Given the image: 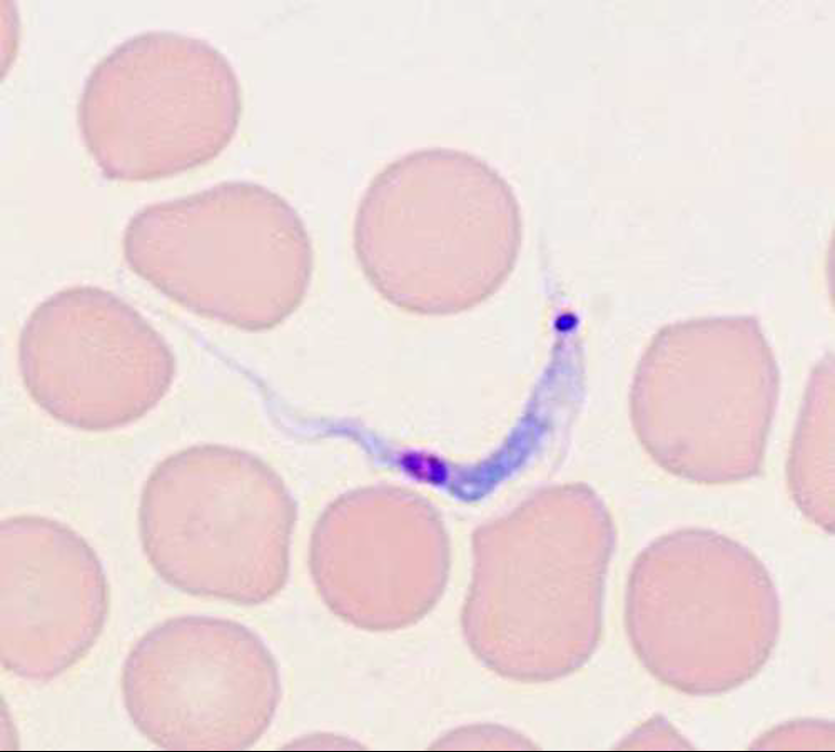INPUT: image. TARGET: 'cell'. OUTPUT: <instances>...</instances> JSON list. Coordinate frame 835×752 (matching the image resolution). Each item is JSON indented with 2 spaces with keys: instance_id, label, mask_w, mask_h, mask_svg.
Listing matches in <instances>:
<instances>
[{
  "instance_id": "obj_1",
  "label": "cell",
  "mask_w": 835,
  "mask_h": 752,
  "mask_svg": "<svg viewBox=\"0 0 835 752\" xmlns=\"http://www.w3.org/2000/svg\"><path fill=\"white\" fill-rule=\"evenodd\" d=\"M356 258L373 287L418 315L468 311L511 276L522 244L511 185L470 152L430 147L386 165L356 209Z\"/></svg>"
},
{
  "instance_id": "obj_2",
  "label": "cell",
  "mask_w": 835,
  "mask_h": 752,
  "mask_svg": "<svg viewBox=\"0 0 835 752\" xmlns=\"http://www.w3.org/2000/svg\"><path fill=\"white\" fill-rule=\"evenodd\" d=\"M122 250L129 268L175 303L246 330L289 316L313 268L296 210L247 181L144 207L125 228Z\"/></svg>"
},
{
  "instance_id": "obj_3",
  "label": "cell",
  "mask_w": 835,
  "mask_h": 752,
  "mask_svg": "<svg viewBox=\"0 0 835 752\" xmlns=\"http://www.w3.org/2000/svg\"><path fill=\"white\" fill-rule=\"evenodd\" d=\"M242 113L237 76L205 40L147 31L91 70L78 103L84 144L105 177L147 181L216 158Z\"/></svg>"
},
{
  "instance_id": "obj_4",
  "label": "cell",
  "mask_w": 835,
  "mask_h": 752,
  "mask_svg": "<svg viewBox=\"0 0 835 752\" xmlns=\"http://www.w3.org/2000/svg\"><path fill=\"white\" fill-rule=\"evenodd\" d=\"M263 476L256 459L219 445L190 446L156 465L141 491L138 527L166 584L246 606L278 591Z\"/></svg>"
},
{
  "instance_id": "obj_5",
  "label": "cell",
  "mask_w": 835,
  "mask_h": 752,
  "mask_svg": "<svg viewBox=\"0 0 835 752\" xmlns=\"http://www.w3.org/2000/svg\"><path fill=\"white\" fill-rule=\"evenodd\" d=\"M275 661L256 633L223 617H169L124 660L132 725L168 751H237L268 728L279 699Z\"/></svg>"
},
{
  "instance_id": "obj_6",
  "label": "cell",
  "mask_w": 835,
  "mask_h": 752,
  "mask_svg": "<svg viewBox=\"0 0 835 752\" xmlns=\"http://www.w3.org/2000/svg\"><path fill=\"white\" fill-rule=\"evenodd\" d=\"M18 363L40 408L88 432L146 415L176 372L171 349L147 319L95 286L66 288L39 304L22 327Z\"/></svg>"
},
{
  "instance_id": "obj_7",
  "label": "cell",
  "mask_w": 835,
  "mask_h": 752,
  "mask_svg": "<svg viewBox=\"0 0 835 752\" xmlns=\"http://www.w3.org/2000/svg\"><path fill=\"white\" fill-rule=\"evenodd\" d=\"M110 605L95 550L70 526L41 515L0 523V660L13 675L48 682L100 637Z\"/></svg>"
}]
</instances>
